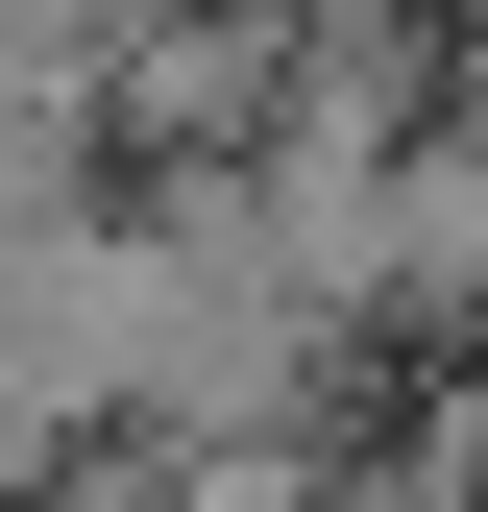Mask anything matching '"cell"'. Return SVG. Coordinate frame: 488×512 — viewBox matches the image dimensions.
I'll return each mask as SVG.
<instances>
[{"instance_id": "obj_1", "label": "cell", "mask_w": 488, "mask_h": 512, "mask_svg": "<svg viewBox=\"0 0 488 512\" xmlns=\"http://www.w3.org/2000/svg\"><path fill=\"white\" fill-rule=\"evenodd\" d=\"M98 25H171V0H98Z\"/></svg>"}]
</instances>
